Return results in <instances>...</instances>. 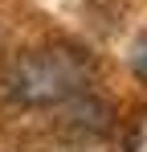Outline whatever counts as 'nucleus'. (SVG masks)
I'll return each mask as SVG.
<instances>
[{"instance_id": "nucleus-1", "label": "nucleus", "mask_w": 147, "mask_h": 152, "mask_svg": "<svg viewBox=\"0 0 147 152\" xmlns=\"http://www.w3.org/2000/svg\"><path fill=\"white\" fill-rule=\"evenodd\" d=\"M82 82H86V66H82V58H74L66 50H37L21 58L4 78L8 99L24 103V107L66 103L70 95L82 91Z\"/></svg>"}, {"instance_id": "nucleus-2", "label": "nucleus", "mask_w": 147, "mask_h": 152, "mask_svg": "<svg viewBox=\"0 0 147 152\" xmlns=\"http://www.w3.org/2000/svg\"><path fill=\"white\" fill-rule=\"evenodd\" d=\"M131 66H135V74L147 82V37L135 41V50H131Z\"/></svg>"}]
</instances>
